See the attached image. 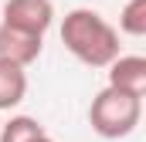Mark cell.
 <instances>
[{"label":"cell","mask_w":146,"mask_h":142,"mask_svg":"<svg viewBox=\"0 0 146 142\" xmlns=\"http://www.w3.org/2000/svg\"><path fill=\"white\" fill-rule=\"evenodd\" d=\"M61 44L88 68H109L119 58V31L99 10L75 7L61 20Z\"/></svg>","instance_id":"obj_1"},{"label":"cell","mask_w":146,"mask_h":142,"mask_svg":"<svg viewBox=\"0 0 146 142\" xmlns=\"http://www.w3.org/2000/svg\"><path fill=\"white\" fill-rule=\"evenodd\" d=\"M139 122H143V98L115 91L109 85L88 105V125L102 139H126L139 129Z\"/></svg>","instance_id":"obj_2"},{"label":"cell","mask_w":146,"mask_h":142,"mask_svg":"<svg viewBox=\"0 0 146 142\" xmlns=\"http://www.w3.org/2000/svg\"><path fill=\"white\" fill-rule=\"evenodd\" d=\"M14 31H24L31 37H44L54 24V3L51 0H7L3 3V20Z\"/></svg>","instance_id":"obj_3"},{"label":"cell","mask_w":146,"mask_h":142,"mask_svg":"<svg viewBox=\"0 0 146 142\" xmlns=\"http://www.w3.org/2000/svg\"><path fill=\"white\" fill-rule=\"evenodd\" d=\"M109 88L126 91L133 98L146 95V58L139 54H119L109 64Z\"/></svg>","instance_id":"obj_4"},{"label":"cell","mask_w":146,"mask_h":142,"mask_svg":"<svg viewBox=\"0 0 146 142\" xmlns=\"http://www.w3.org/2000/svg\"><path fill=\"white\" fill-rule=\"evenodd\" d=\"M41 47H44V37H31L24 31H14V27L0 24V61L27 68L41 58Z\"/></svg>","instance_id":"obj_5"},{"label":"cell","mask_w":146,"mask_h":142,"mask_svg":"<svg viewBox=\"0 0 146 142\" xmlns=\"http://www.w3.org/2000/svg\"><path fill=\"white\" fill-rule=\"evenodd\" d=\"M27 95V74L24 68L10 64V61H0V112H10L24 102Z\"/></svg>","instance_id":"obj_6"},{"label":"cell","mask_w":146,"mask_h":142,"mask_svg":"<svg viewBox=\"0 0 146 142\" xmlns=\"http://www.w3.org/2000/svg\"><path fill=\"white\" fill-rule=\"evenodd\" d=\"M37 135H44V129L31 115H14L10 122H0V142H34Z\"/></svg>","instance_id":"obj_7"},{"label":"cell","mask_w":146,"mask_h":142,"mask_svg":"<svg viewBox=\"0 0 146 142\" xmlns=\"http://www.w3.org/2000/svg\"><path fill=\"white\" fill-rule=\"evenodd\" d=\"M119 31L129 37H146V0H129L119 14Z\"/></svg>","instance_id":"obj_8"},{"label":"cell","mask_w":146,"mask_h":142,"mask_svg":"<svg viewBox=\"0 0 146 142\" xmlns=\"http://www.w3.org/2000/svg\"><path fill=\"white\" fill-rule=\"evenodd\" d=\"M34 142H54V139H51V135H48V132H44V135H37Z\"/></svg>","instance_id":"obj_9"}]
</instances>
